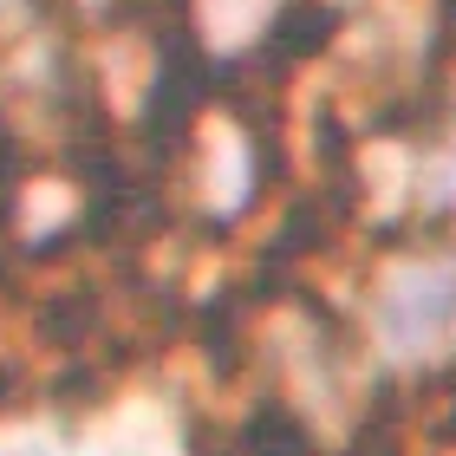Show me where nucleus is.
<instances>
[{"label":"nucleus","mask_w":456,"mask_h":456,"mask_svg":"<svg viewBox=\"0 0 456 456\" xmlns=\"http://www.w3.org/2000/svg\"><path fill=\"white\" fill-rule=\"evenodd\" d=\"M333 39H339V13L326 7V0H287V7L274 13V27H267L261 59L274 72H294V66H306V59H320Z\"/></svg>","instance_id":"nucleus-1"},{"label":"nucleus","mask_w":456,"mask_h":456,"mask_svg":"<svg viewBox=\"0 0 456 456\" xmlns=\"http://www.w3.org/2000/svg\"><path fill=\"white\" fill-rule=\"evenodd\" d=\"M235 456H320V437L294 411L287 391H267V398L235 424Z\"/></svg>","instance_id":"nucleus-2"},{"label":"nucleus","mask_w":456,"mask_h":456,"mask_svg":"<svg viewBox=\"0 0 456 456\" xmlns=\"http://www.w3.org/2000/svg\"><path fill=\"white\" fill-rule=\"evenodd\" d=\"M411 450V398L398 385L379 391V404L365 411V424L352 430V444L339 456H404Z\"/></svg>","instance_id":"nucleus-3"}]
</instances>
